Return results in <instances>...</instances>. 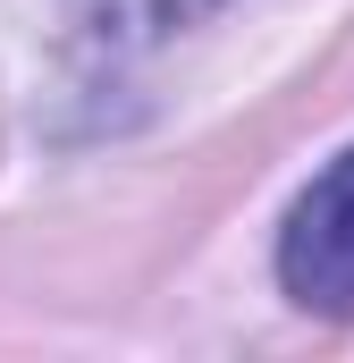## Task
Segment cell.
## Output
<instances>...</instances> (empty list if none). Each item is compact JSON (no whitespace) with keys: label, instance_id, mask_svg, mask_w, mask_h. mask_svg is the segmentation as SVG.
Segmentation results:
<instances>
[{"label":"cell","instance_id":"cell-1","mask_svg":"<svg viewBox=\"0 0 354 363\" xmlns=\"http://www.w3.org/2000/svg\"><path fill=\"white\" fill-rule=\"evenodd\" d=\"M278 279L304 313L354 321V152L329 161L321 178L304 186V203L287 211L278 237Z\"/></svg>","mask_w":354,"mask_h":363},{"label":"cell","instance_id":"cell-2","mask_svg":"<svg viewBox=\"0 0 354 363\" xmlns=\"http://www.w3.org/2000/svg\"><path fill=\"white\" fill-rule=\"evenodd\" d=\"M68 9L85 17V34H101V43H161L169 26L202 17L211 0H68Z\"/></svg>","mask_w":354,"mask_h":363}]
</instances>
